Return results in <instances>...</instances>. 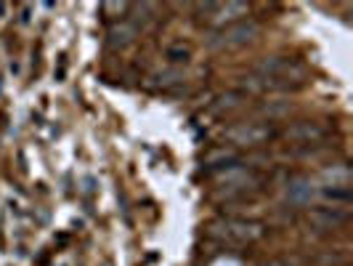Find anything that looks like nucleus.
I'll return each mask as SVG.
<instances>
[{
  "label": "nucleus",
  "instance_id": "1",
  "mask_svg": "<svg viewBox=\"0 0 353 266\" xmlns=\"http://www.w3.org/2000/svg\"><path fill=\"white\" fill-rule=\"evenodd\" d=\"M308 70L298 59L290 56H271L258 64L255 75L250 77V88L255 91H295L305 86Z\"/></svg>",
  "mask_w": 353,
  "mask_h": 266
},
{
  "label": "nucleus",
  "instance_id": "2",
  "mask_svg": "<svg viewBox=\"0 0 353 266\" xmlns=\"http://www.w3.org/2000/svg\"><path fill=\"white\" fill-rule=\"evenodd\" d=\"M263 224L261 221H250V218H218L208 227V237L215 240L218 245H229V248L255 245L258 240H263Z\"/></svg>",
  "mask_w": 353,
  "mask_h": 266
},
{
  "label": "nucleus",
  "instance_id": "3",
  "mask_svg": "<svg viewBox=\"0 0 353 266\" xmlns=\"http://www.w3.org/2000/svg\"><path fill=\"white\" fill-rule=\"evenodd\" d=\"M196 14H199V21L210 24V27H229L234 21H242V19L250 14V6L242 3V0H229V3H202L196 6Z\"/></svg>",
  "mask_w": 353,
  "mask_h": 266
},
{
  "label": "nucleus",
  "instance_id": "4",
  "mask_svg": "<svg viewBox=\"0 0 353 266\" xmlns=\"http://www.w3.org/2000/svg\"><path fill=\"white\" fill-rule=\"evenodd\" d=\"M258 35H261V27L252 19H242V21H234L229 27L218 30L210 37V46L212 48H242V46L252 43Z\"/></svg>",
  "mask_w": 353,
  "mask_h": 266
},
{
  "label": "nucleus",
  "instance_id": "5",
  "mask_svg": "<svg viewBox=\"0 0 353 266\" xmlns=\"http://www.w3.org/2000/svg\"><path fill=\"white\" fill-rule=\"evenodd\" d=\"M218 184H221L218 195L248 197L250 192H255V189L261 187V178L255 176L252 171H245V168H236V165H231V168H226V171L221 173Z\"/></svg>",
  "mask_w": 353,
  "mask_h": 266
},
{
  "label": "nucleus",
  "instance_id": "6",
  "mask_svg": "<svg viewBox=\"0 0 353 266\" xmlns=\"http://www.w3.org/2000/svg\"><path fill=\"white\" fill-rule=\"evenodd\" d=\"M274 136V131L263 123H239L226 131V139H229L234 146H258V144H265Z\"/></svg>",
  "mask_w": 353,
  "mask_h": 266
},
{
  "label": "nucleus",
  "instance_id": "7",
  "mask_svg": "<svg viewBox=\"0 0 353 266\" xmlns=\"http://www.w3.org/2000/svg\"><path fill=\"white\" fill-rule=\"evenodd\" d=\"M284 136H287L290 142H298V144H319L324 136H327V131H324L321 125L303 120V123L290 125V128L284 131Z\"/></svg>",
  "mask_w": 353,
  "mask_h": 266
},
{
  "label": "nucleus",
  "instance_id": "8",
  "mask_svg": "<svg viewBox=\"0 0 353 266\" xmlns=\"http://www.w3.org/2000/svg\"><path fill=\"white\" fill-rule=\"evenodd\" d=\"M311 221H316L319 227H324V229H337V227H343L345 221H348V211L345 208H337V205H321V208H314L311 213Z\"/></svg>",
  "mask_w": 353,
  "mask_h": 266
},
{
  "label": "nucleus",
  "instance_id": "9",
  "mask_svg": "<svg viewBox=\"0 0 353 266\" xmlns=\"http://www.w3.org/2000/svg\"><path fill=\"white\" fill-rule=\"evenodd\" d=\"M136 35H139V27H136L133 21H120V24H114V27L109 30V46H112V48H125V46L133 43Z\"/></svg>",
  "mask_w": 353,
  "mask_h": 266
},
{
  "label": "nucleus",
  "instance_id": "10",
  "mask_svg": "<svg viewBox=\"0 0 353 266\" xmlns=\"http://www.w3.org/2000/svg\"><path fill=\"white\" fill-rule=\"evenodd\" d=\"M234 160H236V155H234L231 149H212V152L205 155L202 162H205L208 168H212V171H226Z\"/></svg>",
  "mask_w": 353,
  "mask_h": 266
},
{
  "label": "nucleus",
  "instance_id": "11",
  "mask_svg": "<svg viewBox=\"0 0 353 266\" xmlns=\"http://www.w3.org/2000/svg\"><path fill=\"white\" fill-rule=\"evenodd\" d=\"M168 56H170V61H186V59H189V48H181V46H178V48H170Z\"/></svg>",
  "mask_w": 353,
  "mask_h": 266
},
{
  "label": "nucleus",
  "instance_id": "12",
  "mask_svg": "<svg viewBox=\"0 0 353 266\" xmlns=\"http://www.w3.org/2000/svg\"><path fill=\"white\" fill-rule=\"evenodd\" d=\"M210 266H242V261H236V258H218Z\"/></svg>",
  "mask_w": 353,
  "mask_h": 266
},
{
  "label": "nucleus",
  "instance_id": "13",
  "mask_svg": "<svg viewBox=\"0 0 353 266\" xmlns=\"http://www.w3.org/2000/svg\"><path fill=\"white\" fill-rule=\"evenodd\" d=\"M268 266H301L298 261H287V258H282V261H271Z\"/></svg>",
  "mask_w": 353,
  "mask_h": 266
}]
</instances>
